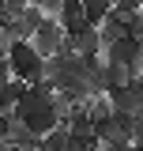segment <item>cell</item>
I'll return each mask as SVG.
<instances>
[{
	"mask_svg": "<svg viewBox=\"0 0 143 151\" xmlns=\"http://www.w3.org/2000/svg\"><path fill=\"white\" fill-rule=\"evenodd\" d=\"M102 76H106V91H109V87H124L128 79H132V68H124V64L102 57Z\"/></svg>",
	"mask_w": 143,
	"mask_h": 151,
	"instance_id": "7",
	"label": "cell"
},
{
	"mask_svg": "<svg viewBox=\"0 0 143 151\" xmlns=\"http://www.w3.org/2000/svg\"><path fill=\"white\" fill-rule=\"evenodd\" d=\"M64 38H68V34H64L60 19H56V15H45V19L34 27V34H30V45H34L41 57H53L56 49L64 45Z\"/></svg>",
	"mask_w": 143,
	"mask_h": 151,
	"instance_id": "4",
	"label": "cell"
},
{
	"mask_svg": "<svg viewBox=\"0 0 143 151\" xmlns=\"http://www.w3.org/2000/svg\"><path fill=\"white\" fill-rule=\"evenodd\" d=\"M30 151H38V147H30Z\"/></svg>",
	"mask_w": 143,
	"mask_h": 151,
	"instance_id": "12",
	"label": "cell"
},
{
	"mask_svg": "<svg viewBox=\"0 0 143 151\" xmlns=\"http://www.w3.org/2000/svg\"><path fill=\"white\" fill-rule=\"evenodd\" d=\"M102 57L132 68V76L143 72V42L132 38V34H121V38H113V42H106V45H102Z\"/></svg>",
	"mask_w": 143,
	"mask_h": 151,
	"instance_id": "3",
	"label": "cell"
},
{
	"mask_svg": "<svg viewBox=\"0 0 143 151\" xmlns=\"http://www.w3.org/2000/svg\"><path fill=\"white\" fill-rule=\"evenodd\" d=\"M113 12V0H83V15H87V23H102V19Z\"/></svg>",
	"mask_w": 143,
	"mask_h": 151,
	"instance_id": "8",
	"label": "cell"
},
{
	"mask_svg": "<svg viewBox=\"0 0 143 151\" xmlns=\"http://www.w3.org/2000/svg\"><path fill=\"white\" fill-rule=\"evenodd\" d=\"M11 113H15L19 121L26 125L30 132H49L60 121V110H56V91L49 87V83H26V91L15 98V106H11Z\"/></svg>",
	"mask_w": 143,
	"mask_h": 151,
	"instance_id": "1",
	"label": "cell"
},
{
	"mask_svg": "<svg viewBox=\"0 0 143 151\" xmlns=\"http://www.w3.org/2000/svg\"><path fill=\"white\" fill-rule=\"evenodd\" d=\"M8 83H11V72H8V64H0V110H11V98H8Z\"/></svg>",
	"mask_w": 143,
	"mask_h": 151,
	"instance_id": "9",
	"label": "cell"
},
{
	"mask_svg": "<svg viewBox=\"0 0 143 151\" xmlns=\"http://www.w3.org/2000/svg\"><path fill=\"white\" fill-rule=\"evenodd\" d=\"M4 57H8V72L15 76V79H26V83H38V79H41L45 57L30 45V38H15V42H8Z\"/></svg>",
	"mask_w": 143,
	"mask_h": 151,
	"instance_id": "2",
	"label": "cell"
},
{
	"mask_svg": "<svg viewBox=\"0 0 143 151\" xmlns=\"http://www.w3.org/2000/svg\"><path fill=\"white\" fill-rule=\"evenodd\" d=\"M38 151H72L68 125H64V121H56L49 132H41V144H38Z\"/></svg>",
	"mask_w": 143,
	"mask_h": 151,
	"instance_id": "5",
	"label": "cell"
},
{
	"mask_svg": "<svg viewBox=\"0 0 143 151\" xmlns=\"http://www.w3.org/2000/svg\"><path fill=\"white\" fill-rule=\"evenodd\" d=\"M30 4H38V8H41V12H45V15H56V12H60V4H64V0H30Z\"/></svg>",
	"mask_w": 143,
	"mask_h": 151,
	"instance_id": "10",
	"label": "cell"
},
{
	"mask_svg": "<svg viewBox=\"0 0 143 151\" xmlns=\"http://www.w3.org/2000/svg\"><path fill=\"white\" fill-rule=\"evenodd\" d=\"M132 140H136V144H143V110L136 113V125H132Z\"/></svg>",
	"mask_w": 143,
	"mask_h": 151,
	"instance_id": "11",
	"label": "cell"
},
{
	"mask_svg": "<svg viewBox=\"0 0 143 151\" xmlns=\"http://www.w3.org/2000/svg\"><path fill=\"white\" fill-rule=\"evenodd\" d=\"M56 19H60L64 34L79 30V27L87 23V15H83V0H64V4H60V12H56Z\"/></svg>",
	"mask_w": 143,
	"mask_h": 151,
	"instance_id": "6",
	"label": "cell"
}]
</instances>
